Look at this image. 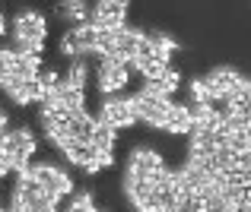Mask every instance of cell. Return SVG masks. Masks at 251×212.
<instances>
[{
	"instance_id": "1",
	"label": "cell",
	"mask_w": 251,
	"mask_h": 212,
	"mask_svg": "<svg viewBox=\"0 0 251 212\" xmlns=\"http://www.w3.org/2000/svg\"><path fill=\"white\" fill-rule=\"evenodd\" d=\"M45 38H48V22H45L42 13L25 10V13H19V16L13 19V42H16V51L42 57Z\"/></svg>"
},
{
	"instance_id": "2",
	"label": "cell",
	"mask_w": 251,
	"mask_h": 212,
	"mask_svg": "<svg viewBox=\"0 0 251 212\" xmlns=\"http://www.w3.org/2000/svg\"><path fill=\"white\" fill-rule=\"evenodd\" d=\"M25 174H29L32 181H35L38 187H42L45 193L57 203V206H61V200H67V196L74 193V177H70L61 165H51V162L29 165V168H25Z\"/></svg>"
},
{
	"instance_id": "3",
	"label": "cell",
	"mask_w": 251,
	"mask_h": 212,
	"mask_svg": "<svg viewBox=\"0 0 251 212\" xmlns=\"http://www.w3.org/2000/svg\"><path fill=\"white\" fill-rule=\"evenodd\" d=\"M0 155L13 171L29 168V158L35 155V136L32 130H6L0 133Z\"/></svg>"
},
{
	"instance_id": "4",
	"label": "cell",
	"mask_w": 251,
	"mask_h": 212,
	"mask_svg": "<svg viewBox=\"0 0 251 212\" xmlns=\"http://www.w3.org/2000/svg\"><path fill=\"white\" fill-rule=\"evenodd\" d=\"M130 83V67L118 57H99V67H96V85L102 92V98L111 95H121Z\"/></svg>"
},
{
	"instance_id": "5",
	"label": "cell",
	"mask_w": 251,
	"mask_h": 212,
	"mask_svg": "<svg viewBox=\"0 0 251 212\" xmlns=\"http://www.w3.org/2000/svg\"><path fill=\"white\" fill-rule=\"evenodd\" d=\"M96 121L102 124V127L115 130V133H121V130L134 127V124H137V114H134V102H130V95H111V98H102V108H99Z\"/></svg>"
},
{
	"instance_id": "6",
	"label": "cell",
	"mask_w": 251,
	"mask_h": 212,
	"mask_svg": "<svg viewBox=\"0 0 251 212\" xmlns=\"http://www.w3.org/2000/svg\"><path fill=\"white\" fill-rule=\"evenodd\" d=\"M127 177H140V181H156V177L166 174V162L156 149L150 146H137L134 152L127 155V168H124Z\"/></svg>"
},
{
	"instance_id": "7",
	"label": "cell",
	"mask_w": 251,
	"mask_h": 212,
	"mask_svg": "<svg viewBox=\"0 0 251 212\" xmlns=\"http://www.w3.org/2000/svg\"><path fill=\"white\" fill-rule=\"evenodd\" d=\"M89 22L105 29V32L124 29L127 25V3H121V0H102V3H96L89 10Z\"/></svg>"
},
{
	"instance_id": "8",
	"label": "cell",
	"mask_w": 251,
	"mask_h": 212,
	"mask_svg": "<svg viewBox=\"0 0 251 212\" xmlns=\"http://www.w3.org/2000/svg\"><path fill=\"white\" fill-rule=\"evenodd\" d=\"M89 10H92V6H89V3H83V0H70V3H57V13H61L64 19H70V22H76V25L89 22Z\"/></svg>"
}]
</instances>
